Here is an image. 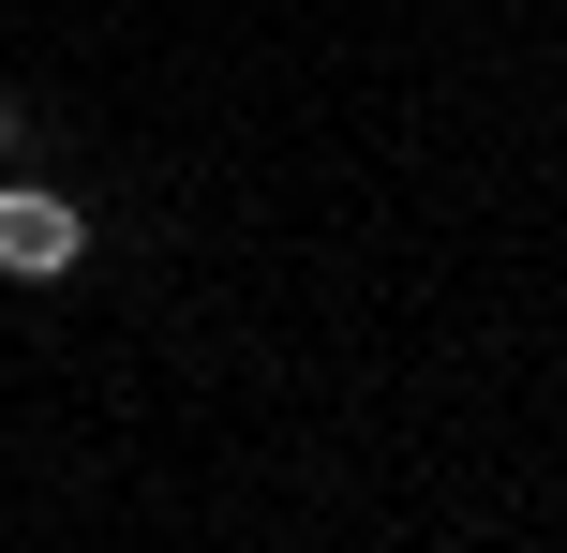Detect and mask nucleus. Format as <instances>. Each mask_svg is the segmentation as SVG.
Masks as SVG:
<instances>
[{"label":"nucleus","instance_id":"obj_1","mask_svg":"<svg viewBox=\"0 0 567 553\" xmlns=\"http://www.w3.org/2000/svg\"><path fill=\"white\" fill-rule=\"evenodd\" d=\"M75 255H90V209L60 195V180H0V269H16V285H60Z\"/></svg>","mask_w":567,"mask_h":553},{"label":"nucleus","instance_id":"obj_2","mask_svg":"<svg viewBox=\"0 0 567 553\" xmlns=\"http://www.w3.org/2000/svg\"><path fill=\"white\" fill-rule=\"evenodd\" d=\"M16 150H30V105H16V90H0V165H16Z\"/></svg>","mask_w":567,"mask_h":553}]
</instances>
